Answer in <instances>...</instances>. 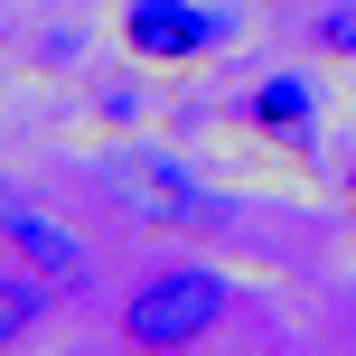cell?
<instances>
[{
  "mask_svg": "<svg viewBox=\"0 0 356 356\" xmlns=\"http://www.w3.org/2000/svg\"><path fill=\"white\" fill-rule=\"evenodd\" d=\"M94 178H104L113 207H131L141 225H160V234H216V197L197 188L178 160H160V150H104Z\"/></svg>",
  "mask_w": 356,
  "mask_h": 356,
  "instance_id": "6da1fadb",
  "label": "cell"
},
{
  "mask_svg": "<svg viewBox=\"0 0 356 356\" xmlns=\"http://www.w3.org/2000/svg\"><path fill=\"white\" fill-rule=\"evenodd\" d=\"M234 291L216 282V272H150L141 291L122 300V338L131 347H197L216 319H225Z\"/></svg>",
  "mask_w": 356,
  "mask_h": 356,
  "instance_id": "7a4b0ae2",
  "label": "cell"
},
{
  "mask_svg": "<svg viewBox=\"0 0 356 356\" xmlns=\"http://www.w3.org/2000/svg\"><path fill=\"white\" fill-rule=\"evenodd\" d=\"M122 38L141 56H207L225 38V10H188V0H131L122 10Z\"/></svg>",
  "mask_w": 356,
  "mask_h": 356,
  "instance_id": "3957f363",
  "label": "cell"
},
{
  "mask_svg": "<svg viewBox=\"0 0 356 356\" xmlns=\"http://www.w3.org/2000/svg\"><path fill=\"white\" fill-rule=\"evenodd\" d=\"M0 244H10L38 282H85V244H75L66 225H47V216H29V207H0Z\"/></svg>",
  "mask_w": 356,
  "mask_h": 356,
  "instance_id": "277c9868",
  "label": "cell"
},
{
  "mask_svg": "<svg viewBox=\"0 0 356 356\" xmlns=\"http://www.w3.org/2000/svg\"><path fill=\"white\" fill-rule=\"evenodd\" d=\"M309 113H319L309 75H272V85L253 94V122H263V131H309Z\"/></svg>",
  "mask_w": 356,
  "mask_h": 356,
  "instance_id": "5b68a950",
  "label": "cell"
},
{
  "mask_svg": "<svg viewBox=\"0 0 356 356\" xmlns=\"http://www.w3.org/2000/svg\"><path fill=\"white\" fill-rule=\"evenodd\" d=\"M38 309H47V291H38V272H0V347H19L38 328Z\"/></svg>",
  "mask_w": 356,
  "mask_h": 356,
  "instance_id": "8992f818",
  "label": "cell"
},
{
  "mask_svg": "<svg viewBox=\"0 0 356 356\" xmlns=\"http://www.w3.org/2000/svg\"><path fill=\"white\" fill-rule=\"evenodd\" d=\"M309 47L356 56V0H319V10H309Z\"/></svg>",
  "mask_w": 356,
  "mask_h": 356,
  "instance_id": "52a82bcc",
  "label": "cell"
},
{
  "mask_svg": "<svg viewBox=\"0 0 356 356\" xmlns=\"http://www.w3.org/2000/svg\"><path fill=\"white\" fill-rule=\"evenodd\" d=\"M347 197H356V160H347Z\"/></svg>",
  "mask_w": 356,
  "mask_h": 356,
  "instance_id": "ba28073f",
  "label": "cell"
}]
</instances>
